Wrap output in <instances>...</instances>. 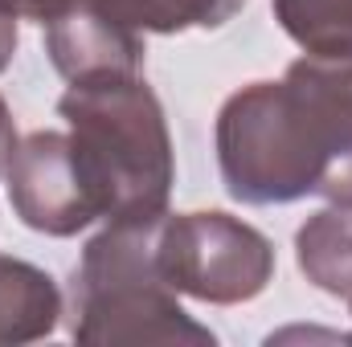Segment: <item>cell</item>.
<instances>
[{
    "mask_svg": "<svg viewBox=\"0 0 352 347\" xmlns=\"http://www.w3.org/2000/svg\"><path fill=\"white\" fill-rule=\"evenodd\" d=\"M213 139L226 192L242 204H352V58L303 53L278 82L234 90Z\"/></svg>",
    "mask_w": 352,
    "mask_h": 347,
    "instance_id": "1",
    "label": "cell"
},
{
    "mask_svg": "<svg viewBox=\"0 0 352 347\" xmlns=\"http://www.w3.org/2000/svg\"><path fill=\"white\" fill-rule=\"evenodd\" d=\"M78 168L102 221H156L168 213L176 180L164 106L144 74L70 82L58 98Z\"/></svg>",
    "mask_w": 352,
    "mask_h": 347,
    "instance_id": "2",
    "label": "cell"
},
{
    "mask_svg": "<svg viewBox=\"0 0 352 347\" xmlns=\"http://www.w3.org/2000/svg\"><path fill=\"white\" fill-rule=\"evenodd\" d=\"M156 221H107L74 265L70 335L82 344H213L156 261Z\"/></svg>",
    "mask_w": 352,
    "mask_h": 347,
    "instance_id": "3",
    "label": "cell"
},
{
    "mask_svg": "<svg viewBox=\"0 0 352 347\" xmlns=\"http://www.w3.org/2000/svg\"><path fill=\"white\" fill-rule=\"evenodd\" d=\"M156 261L176 294L234 307L266 290L274 246L230 213H164L156 225Z\"/></svg>",
    "mask_w": 352,
    "mask_h": 347,
    "instance_id": "4",
    "label": "cell"
},
{
    "mask_svg": "<svg viewBox=\"0 0 352 347\" xmlns=\"http://www.w3.org/2000/svg\"><path fill=\"white\" fill-rule=\"evenodd\" d=\"M8 204L21 225L45 237H74L87 225L102 221L98 200L78 168L74 143L62 131H33L16 139L8 160Z\"/></svg>",
    "mask_w": 352,
    "mask_h": 347,
    "instance_id": "5",
    "label": "cell"
},
{
    "mask_svg": "<svg viewBox=\"0 0 352 347\" xmlns=\"http://www.w3.org/2000/svg\"><path fill=\"white\" fill-rule=\"evenodd\" d=\"M45 53L66 82L144 70V37L111 21L94 0H82L66 16L45 25Z\"/></svg>",
    "mask_w": 352,
    "mask_h": 347,
    "instance_id": "6",
    "label": "cell"
},
{
    "mask_svg": "<svg viewBox=\"0 0 352 347\" xmlns=\"http://www.w3.org/2000/svg\"><path fill=\"white\" fill-rule=\"evenodd\" d=\"M62 323L58 282L29 261L0 254V344H33Z\"/></svg>",
    "mask_w": 352,
    "mask_h": 347,
    "instance_id": "7",
    "label": "cell"
},
{
    "mask_svg": "<svg viewBox=\"0 0 352 347\" xmlns=\"http://www.w3.org/2000/svg\"><path fill=\"white\" fill-rule=\"evenodd\" d=\"M295 258L303 278L332 294L349 298L352 294V204H328L316 217L303 221L295 233Z\"/></svg>",
    "mask_w": 352,
    "mask_h": 347,
    "instance_id": "8",
    "label": "cell"
},
{
    "mask_svg": "<svg viewBox=\"0 0 352 347\" xmlns=\"http://www.w3.org/2000/svg\"><path fill=\"white\" fill-rule=\"evenodd\" d=\"M111 21L144 33H188V29H221L234 21L246 0H94Z\"/></svg>",
    "mask_w": 352,
    "mask_h": 347,
    "instance_id": "9",
    "label": "cell"
},
{
    "mask_svg": "<svg viewBox=\"0 0 352 347\" xmlns=\"http://www.w3.org/2000/svg\"><path fill=\"white\" fill-rule=\"evenodd\" d=\"M283 33L311 58H352V0H270Z\"/></svg>",
    "mask_w": 352,
    "mask_h": 347,
    "instance_id": "10",
    "label": "cell"
},
{
    "mask_svg": "<svg viewBox=\"0 0 352 347\" xmlns=\"http://www.w3.org/2000/svg\"><path fill=\"white\" fill-rule=\"evenodd\" d=\"M82 0H0V12L16 16V21H37L41 29L58 16H66L70 8H78Z\"/></svg>",
    "mask_w": 352,
    "mask_h": 347,
    "instance_id": "11",
    "label": "cell"
},
{
    "mask_svg": "<svg viewBox=\"0 0 352 347\" xmlns=\"http://www.w3.org/2000/svg\"><path fill=\"white\" fill-rule=\"evenodd\" d=\"M16 152V127H12V115H8V102L0 98V176L8 172V160Z\"/></svg>",
    "mask_w": 352,
    "mask_h": 347,
    "instance_id": "12",
    "label": "cell"
},
{
    "mask_svg": "<svg viewBox=\"0 0 352 347\" xmlns=\"http://www.w3.org/2000/svg\"><path fill=\"white\" fill-rule=\"evenodd\" d=\"M12 53H16V16L0 12V74L8 70Z\"/></svg>",
    "mask_w": 352,
    "mask_h": 347,
    "instance_id": "13",
    "label": "cell"
},
{
    "mask_svg": "<svg viewBox=\"0 0 352 347\" xmlns=\"http://www.w3.org/2000/svg\"><path fill=\"white\" fill-rule=\"evenodd\" d=\"M344 302H349V307H352V294H349V298H344Z\"/></svg>",
    "mask_w": 352,
    "mask_h": 347,
    "instance_id": "14",
    "label": "cell"
}]
</instances>
